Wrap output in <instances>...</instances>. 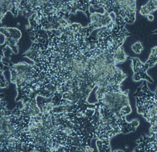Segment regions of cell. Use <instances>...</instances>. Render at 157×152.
<instances>
[{
  "label": "cell",
  "mask_w": 157,
  "mask_h": 152,
  "mask_svg": "<svg viewBox=\"0 0 157 152\" xmlns=\"http://www.w3.org/2000/svg\"><path fill=\"white\" fill-rule=\"evenodd\" d=\"M132 50L136 54H140L142 50H144V48L141 42L140 41L134 43L132 47Z\"/></svg>",
  "instance_id": "obj_5"
},
{
  "label": "cell",
  "mask_w": 157,
  "mask_h": 152,
  "mask_svg": "<svg viewBox=\"0 0 157 152\" xmlns=\"http://www.w3.org/2000/svg\"><path fill=\"white\" fill-rule=\"evenodd\" d=\"M136 1H94V6L96 9L101 7L104 9L105 13H114L115 17H119L126 23L132 24L136 19Z\"/></svg>",
  "instance_id": "obj_1"
},
{
  "label": "cell",
  "mask_w": 157,
  "mask_h": 152,
  "mask_svg": "<svg viewBox=\"0 0 157 152\" xmlns=\"http://www.w3.org/2000/svg\"><path fill=\"white\" fill-rule=\"evenodd\" d=\"M128 58L133 61V70L134 72V80L138 81L141 79H146L151 82H153V80L149 78L146 73L147 69L152 67L157 63V46H155L152 49L150 55L149 59L146 64H144L140 62L139 58Z\"/></svg>",
  "instance_id": "obj_2"
},
{
  "label": "cell",
  "mask_w": 157,
  "mask_h": 152,
  "mask_svg": "<svg viewBox=\"0 0 157 152\" xmlns=\"http://www.w3.org/2000/svg\"><path fill=\"white\" fill-rule=\"evenodd\" d=\"M157 10V1H150L140 8L139 13L141 15L147 17Z\"/></svg>",
  "instance_id": "obj_4"
},
{
  "label": "cell",
  "mask_w": 157,
  "mask_h": 152,
  "mask_svg": "<svg viewBox=\"0 0 157 152\" xmlns=\"http://www.w3.org/2000/svg\"><path fill=\"white\" fill-rule=\"evenodd\" d=\"M91 23L89 29L91 31L104 27L107 28L114 21L110 14L105 13L103 14L97 13L91 14Z\"/></svg>",
  "instance_id": "obj_3"
},
{
  "label": "cell",
  "mask_w": 157,
  "mask_h": 152,
  "mask_svg": "<svg viewBox=\"0 0 157 152\" xmlns=\"http://www.w3.org/2000/svg\"><path fill=\"white\" fill-rule=\"evenodd\" d=\"M146 17H147L148 20L150 21H153L154 19V16H153V15L151 14L148 15V16H147Z\"/></svg>",
  "instance_id": "obj_6"
}]
</instances>
